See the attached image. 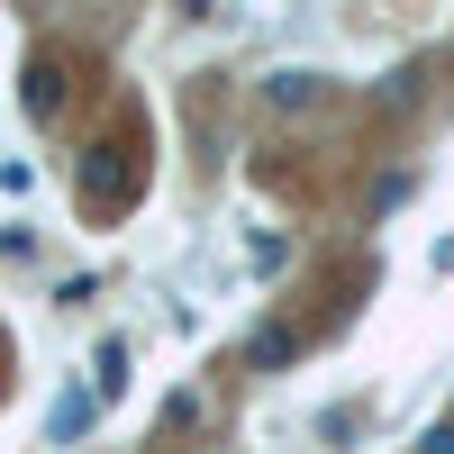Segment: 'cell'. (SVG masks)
Wrapping results in <instances>:
<instances>
[{
    "label": "cell",
    "instance_id": "obj_1",
    "mask_svg": "<svg viewBox=\"0 0 454 454\" xmlns=\"http://www.w3.org/2000/svg\"><path fill=\"white\" fill-rule=\"evenodd\" d=\"M128 192H137L128 145H91V155H82V200H91V209H119Z\"/></svg>",
    "mask_w": 454,
    "mask_h": 454
},
{
    "label": "cell",
    "instance_id": "obj_2",
    "mask_svg": "<svg viewBox=\"0 0 454 454\" xmlns=\"http://www.w3.org/2000/svg\"><path fill=\"white\" fill-rule=\"evenodd\" d=\"M91 419H100V391H64V400H55V419H46V445H73Z\"/></svg>",
    "mask_w": 454,
    "mask_h": 454
},
{
    "label": "cell",
    "instance_id": "obj_3",
    "mask_svg": "<svg viewBox=\"0 0 454 454\" xmlns=\"http://www.w3.org/2000/svg\"><path fill=\"white\" fill-rule=\"evenodd\" d=\"M27 109H36V119H55V109H64V64H55V55L27 64Z\"/></svg>",
    "mask_w": 454,
    "mask_h": 454
},
{
    "label": "cell",
    "instance_id": "obj_4",
    "mask_svg": "<svg viewBox=\"0 0 454 454\" xmlns=\"http://www.w3.org/2000/svg\"><path fill=\"white\" fill-rule=\"evenodd\" d=\"M100 400H119L128 391V346H119V336H109V346H100V382H91Z\"/></svg>",
    "mask_w": 454,
    "mask_h": 454
},
{
    "label": "cell",
    "instance_id": "obj_5",
    "mask_svg": "<svg viewBox=\"0 0 454 454\" xmlns=\"http://www.w3.org/2000/svg\"><path fill=\"white\" fill-rule=\"evenodd\" d=\"M300 100H318V73H273V109H300Z\"/></svg>",
    "mask_w": 454,
    "mask_h": 454
},
{
    "label": "cell",
    "instance_id": "obj_6",
    "mask_svg": "<svg viewBox=\"0 0 454 454\" xmlns=\"http://www.w3.org/2000/svg\"><path fill=\"white\" fill-rule=\"evenodd\" d=\"M246 355H254L263 372H273V364H291V327H263V336H254V346H246Z\"/></svg>",
    "mask_w": 454,
    "mask_h": 454
},
{
    "label": "cell",
    "instance_id": "obj_7",
    "mask_svg": "<svg viewBox=\"0 0 454 454\" xmlns=\"http://www.w3.org/2000/svg\"><path fill=\"white\" fill-rule=\"evenodd\" d=\"M419 454H454V419H436V427H427V445H419Z\"/></svg>",
    "mask_w": 454,
    "mask_h": 454
}]
</instances>
